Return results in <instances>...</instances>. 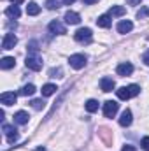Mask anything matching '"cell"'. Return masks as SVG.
I'll use <instances>...</instances> for the list:
<instances>
[{"label": "cell", "mask_w": 149, "mask_h": 151, "mask_svg": "<svg viewBox=\"0 0 149 151\" xmlns=\"http://www.w3.org/2000/svg\"><path fill=\"white\" fill-rule=\"evenodd\" d=\"M114 86H116V83H114L112 77H102V79H100V90H102V91L109 93V91L114 90Z\"/></svg>", "instance_id": "cell-12"}, {"label": "cell", "mask_w": 149, "mask_h": 151, "mask_svg": "<svg viewBox=\"0 0 149 151\" xmlns=\"http://www.w3.org/2000/svg\"><path fill=\"white\" fill-rule=\"evenodd\" d=\"M86 62H88V58H86L84 55H81V53L72 55V56L69 58V63H70V67H72V69H75V70L82 69V67L86 65Z\"/></svg>", "instance_id": "cell-2"}, {"label": "cell", "mask_w": 149, "mask_h": 151, "mask_svg": "<svg viewBox=\"0 0 149 151\" xmlns=\"http://www.w3.org/2000/svg\"><path fill=\"white\" fill-rule=\"evenodd\" d=\"M4 134H5V137H7V141H9L11 144L18 141V130H16L12 125H4Z\"/></svg>", "instance_id": "cell-9"}, {"label": "cell", "mask_w": 149, "mask_h": 151, "mask_svg": "<svg viewBox=\"0 0 149 151\" xmlns=\"http://www.w3.org/2000/svg\"><path fill=\"white\" fill-rule=\"evenodd\" d=\"M116 72H117V76H121V77L130 76L132 72H133V65H132L130 62H123V63H119V65H117Z\"/></svg>", "instance_id": "cell-10"}, {"label": "cell", "mask_w": 149, "mask_h": 151, "mask_svg": "<svg viewBox=\"0 0 149 151\" xmlns=\"http://www.w3.org/2000/svg\"><path fill=\"white\" fill-rule=\"evenodd\" d=\"M121 151H137V150H135V146H132V144H125V146L121 148Z\"/></svg>", "instance_id": "cell-30"}, {"label": "cell", "mask_w": 149, "mask_h": 151, "mask_svg": "<svg viewBox=\"0 0 149 151\" xmlns=\"http://www.w3.org/2000/svg\"><path fill=\"white\" fill-rule=\"evenodd\" d=\"M91 35H93V34H91L90 28H79L74 34V39L77 42H90V40H91Z\"/></svg>", "instance_id": "cell-5"}, {"label": "cell", "mask_w": 149, "mask_h": 151, "mask_svg": "<svg viewBox=\"0 0 149 151\" xmlns=\"http://www.w3.org/2000/svg\"><path fill=\"white\" fill-rule=\"evenodd\" d=\"M5 14L9 16V18H19V14H21V11H19V7L18 5H9L7 9H5Z\"/></svg>", "instance_id": "cell-20"}, {"label": "cell", "mask_w": 149, "mask_h": 151, "mask_svg": "<svg viewBox=\"0 0 149 151\" xmlns=\"http://www.w3.org/2000/svg\"><path fill=\"white\" fill-rule=\"evenodd\" d=\"M46 7H47L49 11H54V9L60 7V2H58V0H47V2H46Z\"/></svg>", "instance_id": "cell-26"}, {"label": "cell", "mask_w": 149, "mask_h": 151, "mask_svg": "<svg viewBox=\"0 0 149 151\" xmlns=\"http://www.w3.org/2000/svg\"><path fill=\"white\" fill-rule=\"evenodd\" d=\"M86 111H88V113H95V111H98V102H97L95 99H90V100L86 102Z\"/></svg>", "instance_id": "cell-23"}, {"label": "cell", "mask_w": 149, "mask_h": 151, "mask_svg": "<svg viewBox=\"0 0 149 151\" xmlns=\"http://www.w3.org/2000/svg\"><path fill=\"white\" fill-rule=\"evenodd\" d=\"M81 21V16L74 12V11H67L65 12V23H69V25H77Z\"/></svg>", "instance_id": "cell-13"}, {"label": "cell", "mask_w": 149, "mask_h": 151, "mask_svg": "<svg viewBox=\"0 0 149 151\" xmlns=\"http://www.w3.org/2000/svg\"><path fill=\"white\" fill-rule=\"evenodd\" d=\"M148 14H149V11H148V9H140V11L137 12V18H146Z\"/></svg>", "instance_id": "cell-29"}, {"label": "cell", "mask_w": 149, "mask_h": 151, "mask_svg": "<svg viewBox=\"0 0 149 151\" xmlns=\"http://www.w3.org/2000/svg\"><path fill=\"white\" fill-rule=\"evenodd\" d=\"M11 2H12V4H14V5H19V4H23V2H25V0H11Z\"/></svg>", "instance_id": "cell-34"}, {"label": "cell", "mask_w": 149, "mask_h": 151, "mask_svg": "<svg viewBox=\"0 0 149 151\" xmlns=\"http://www.w3.org/2000/svg\"><path fill=\"white\" fill-rule=\"evenodd\" d=\"M97 25L102 27V28H109V27H111V16H109V14H102V16H98Z\"/></svg>", "instance_id": "cell-17"}, {"label": "cell", "mask_w": 149, "mask_h": 151, "mask_svg": "<svg viewBox=\"0 0 149 151\" xmlns=\"http://www.w3.org/2000/svg\"><path fill=\"white\" fill-rule=\"evenodd\" d=\"M132 111L130 109H126V111H123V114H121V118H119V125L121 127H130L132 125Z\"/></svg>", "instance_id": "cell-15"}, {"label": "cell", "mask_w": 149, "mask_h": 151, "mask_svg": "<svg viewBox=\"0 0 149 151\" xmlns=\"http://www.w3.org/2000/svg\"><path fill=\"white\" fill-rule=\"evenodd\" d=\"M47 28H49V32H51V34H54V35H63V34H67L65 25H63V23H60V21H51Z\"/></svg>", "instance_id": "cell-7"}, {"label": "cell", "mask_w": 149, "mask_h": 151, "mask_svg": "<svg viewBox=\"0 0 149 151\" xmlns=\"http://www.w3.org/2000/svg\"><path fill=\"white\" fill-rule=\"evenodd\" d=\"M39 12H40V7H39L35 2H30V4L27 5V14H28V16H37Z\"/></svg>", "instance_id": "cell-21"}, {"label": "cell", "mask_w": 149, "mask_h": 151, "mask_svg": "<svg viewBox=\"0 0 149 151\" xmlns=\"http://www.w3.org/2000/svg\"><path fill=\"white\" fill-rule=\"evenodd\" d=\"M117 109H119V104H117V102L107 100V102L104 104V116H105V118H114L116 113H117Z\"/></svg>", "instance_id": "cell-3"}, {"label": "cell", "mask_w": 149, "mask_h": 151, "mask_svg": "<svg viewBox=\"0 0 149 151\" xmlns=\"http://www.w3.org/2000/svg\"><path fill=\"white\" fill-rule=\"evenodd\" d=\"M37 51H39L37 42H35V40H32V42L28 44V55H32V56H37Z\"/></svg>", "instance_id": "cell-25"}, {"label": "cell", "mask_w": 149, "mask_h": 151, "mask_svg": "<svg viewBox=\"0 0 149 151\" xmlns=\"http://www.w3.org/2000/svg\"><path fill=\"white\" fill-rule=\"evenodd\" d=\"M125 14H126V9H125V7H123V5H112L111 7V11H109V16H116V18H117V16H125Z\"/></svg>", "instance_id": "cell-19"}, {"label": "cell", "mask_w": 149, "mask_h": 151, "mask_svg": "<svg viewBox=\"0 0 149 151\" xmlns=\"http://www.w3.org/2000/svg\"><path fill=\"white\" fill-rule=\"evenodd\" d=\"M18 44V37L14 35V34H5L4 39H2V49H12L14 46Z\"/></svg>", "instance_id": "cell-6"}, {"label": "cell", "mask_w": 149, "mask_h": 151, "mask_svg": "<svg viewBox=\"0 0 149 151\" xmlns=\"http://www.w3.org/2000/svg\"><path fill=\"white\" fill-rule=\"evenodd\" d=\"M126 2H128V5H139L142 0H126Z\"/></svg>", "instance_id": "cell-32"}, {"label": "cell", "mask_w": 149, "mask_h": 151, "mask_svg": "<svg viewBox=\"0 0 149 151\" xmlns=\"http://www.w3.org/2000/svg\"><path fill=\"white\" fill-rule=\"evenodd\" d=\"M116 93H117V99H121V100H128V99L137 97V95L140 93V86H137V84L121 86L119 90H116Z\"/></svg>", "instance_id": "cell-1"}, {"label": "cell", "mask_w": 149, "mask_h": 151, "mask_svg": "<svg viewBox=\"0 0 149 151\" xmlns=\"http://www.w3.org/2000/svg\"><path fill=\"white\" fill-rule=\"evenodd\" d=\"M44 106H46V102H44L42 99H35V100H32V107H34V109H37V111L44 109Z\"/></svg>", "instance_id": "cell-24"}, {"label": "cell", "mask_w": 149, "mask_h": 151, "mask_svg": "<svg viewBox=\"0 0 149 151\" xmlns=\"http://www.w3.org/2000/svg\"><path fill=\"white\" fill-rule=\"evenodd\" d=\"M140 148H142L144 151H149V135L142 137V141H140Z\"/></svg>", "instance_id": "cell-28"}, {"label": "cell", "mask_w": 149, "mask_h": 151, "mask_svg": "<svg viewBox=\"0 0 149 151\" xmlns=\"http://www.w3.org/2000/svg\"><path fill=\"white\" fill-rule=\"evenodd\" d=\"M56 84H51V83H47V84H44L42 86V95L44 97H51V95H54L56 93Z\"/></svg>", "instance_id": "cell-18"}, {"label": "cell", "mask_w": 149, "mask_h": 151, "mask_svg": "<svg viewBox=\"0 0 149 151\" xmlns=\"http://www.w3.org/2000/svg\"><path fill=\"white\" fill-rule=\"evenodd\" d=\"M49 77H63V70L58 67V69H51L49 70Z\"/></svg>", "instance_id": "cell-27"}, {"label": "cell", "mask_w": 149, "mask_h": 151, "mask_svg": "<svg viewBox=\"0 0 149 151\" xmlns=\"http://www.w3.org/2000/svg\"><path fill=\"white\" fill-rule=\"evenodd\" d=\"M74 2H75V0H63V4H65V5H72Z\"/></svg>", "instance_id": "cell-35"}, {"label": "cell", "mask_w": 149, "mask_h": 151, "mask_svg": "<svg viewBox=\"0 0 149 151\" xmlns=\"http://www.w3.org/2000/svg\"><path fill=\"white\" fill-rule=\"evenodd\" d=\"M16 99H18V95H16L14 91H4V93L0 95V102H2L4 106H14V104H16Z\"/></svg>", "instance_id": "cell-8"}, {"label": "cell", "mask_w": 149, "mask_h": 151, "mask_svg": "<svg viewBox=\"0 0 149 151\" xmlns=\"http://www.w3.org/2000/svg\"><path fill=\"white\" fill-rule=\"evenodd\" d=\"M28 119H30V116H28V113H25V111H18V113L14 114V123L16 125H27Z\"/></svg>", "instance_id": "cell-14"}, {"label": "cell", "mask_w": 149, "mask_h": 151, "mask_svg": "<svg viewBox=\"0 0 149 151\" xmlns=\"http://www.w3.org/2000/svg\"><path fill=\"white\" fill-rule=\"evenodd\" d=\"M25 63H27V67H28L30 70H34V72H39V70L42 69V60H40L39 56H32V55H28Z\"/></svg>", "instance_id": "cell-4"}, {"label": "cell", "mask_w": 149, "mask_h": 151, "mask_svg": "<svg viewBox=\"0 0 149 151\" xmlns=\"http://www.w3.org/2000/svg\"><path fill=\"white\" fill-rule=\"evenodd\" d=\"M142 62H144L146 65H149V51H146V53H144V56H142Z\"/></svg>", "instance_id": "cell-31"}, {"label": "cell", "mask_w": 149, "mask_h": 151, "mask_svg": "<svg viewBox=\"0 0 149 151\" xmlns=\"http://www.w3.org/2000/svg\"><path fill=\"white\" fill-rule=\"evenodd\" d=\"M16 65V60L12 58V56H4L2 60H0V67L4 69V70H9V69H12Z\"/></svg>", "instance_id": "cell-16"}, {"label": "cell", "mask_w": 149, "mask_h": 151, "mask_svg": "<svg viewBox=\"0 0 149 151\" xmlns=\"http://www.w3.org/2000/svg\"><path fill=\"white\" fill-rule=\"evenodd\" d=\"M21 95H25V97H30V95H34L35 93V86L34 84H25L23 88H21V91H19Z\"/></svg>", "instance_id": "cell-22"}, {"label": "cell", "mask_w": 149, "mask_h": 151, "mask_svg": "<svg viewBox=\"0 0 149 151\" xmlns=\"http://www.w3.org/2000/svg\"><path fill=\"white\" fill-rule=\"evenodd\" d=\"M82 2H84V4H88V5H91V4H97L98 0H82Z\"/></svg>", "instance_id": "cell-33"}, {"label": "cell", "mask_w": 149, "mask_h": 151, "mask_svg": "<svg viewBox=\"0 0 149 151\" xmlns=\"http://www.w3.org/2000/svg\"><path fill=\"white\" fill-rule=\"evenodd\" d=\"M116 28H117L119 34H130V32L133 30V23H132L130 19H121Z\"/></svg>", "instance_id": "cell-11"}, {"label": "cell", "mask_w": 149, "mask_h": 151, "mask_svg": "<svg viewBox=\"0 0 149 151\" xmlns=\"http://www.w3.org/2000/svg\"><path fill=\"white\" fill-rule=\"evenodd\" d=\"M35 151H47V150H46L44 146H39V148H37V150H35Z\"/></svg>", "instance_id": "cell-36"}]
</instances>
